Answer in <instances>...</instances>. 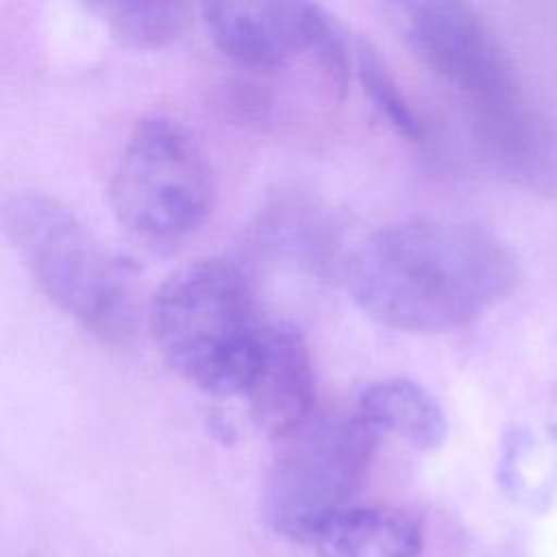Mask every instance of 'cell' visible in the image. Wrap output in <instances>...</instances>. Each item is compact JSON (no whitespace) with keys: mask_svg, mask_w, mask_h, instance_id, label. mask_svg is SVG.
<instances>
[{"mask_svg":"<svg viewBox=\"0 0 557 557\" xmlns=\"http://www.w3.org/2000/svg\"><path fill=\"white\" fill-rule=\"evenodd\" d=\"M344 283L361 311L407 333L457 329L518 283V263L494 233L453 220L387 224L348 255Z\"/></svg>","mask_w":557,"mask_h":557,"instance_id":"cell-1","label":"cell"},{"mask_svg":"<svg viewBox=\"0 0 557 557\" xmlns=\"http://www.w3.org/2000/svg\"><path fill=\"white\" fill-rule=\"evenodd\" d=\"M152 339L165 363L213 396H242L265 324L242 272L218 259L168 276L148 309Z\"/></svg>","mask_w":557,"mask_h":557,"instance_id":"cell-2","label":"cell"},{"mask_svg":"<svg viewBox=\"0 0 557 557\" xmlns=\"http://www.w3.org/2000/svg\"><path fill=\"white\" fill-rule=\"evenodd\" d=\"M4 231L41 294L98 342L137 329L135 289L120 259L61 200L28 191L4 207Z\"/></svg>","mask_w":557,"mask_h":557,"instance_id":"cell-3","label":"cell"},{"mask_svg":"<svg viewBox=\"0 0 557 557\" xmlns=\"http://www.w3.org/2000/svg\"><path fill=\"white\" fill-rule=\"evenodd\" d=\"M213 172L196 135L161 113L139 117L109 178L115 220L148 244H176L211 213Z\"/></svg>","mask_w":557,"mask_h":557,"instance_id":"cell-4","label":"cell"},{"mask_svg":"<svg viewBox=\"0 0 557 557\" xmlns=\"http://www.w3.org/2000/svg\"><path fill=\"white\" fill-rule=\"evenodd\" d=\"M376 431L357 413L315 416L281 442L265 490L272 529L296 542L318 535L350 505L374 448Z\"/></svg>","mask_w":557,"mask_h":557,"instance_id":"cell-5","label":"cell"},{"mask_svg":"<svg viewBox=\"0 0 557 557\" xmlns=\"http://www.w3.org/2000/svg\"><path fill=\"white\" fill-rule=\"evenodd\" d=\"M405 20L411 48L466 98L472 117L524 98L511 59L472 7L413 2L405 7Z\"/></svg>","mask_w":557,"mask_h":557,"instance_id":"cell-6","label":"cell"},{"mask_svg":"<svg viewBox=\"0 0 557 557\" xmlns=\"http://www.w3.org/2000/svg\"><path fill=\"white\" fill-rule=\"evenodd\" d=\"M218 50L246 70L272 72L296 57L318 59L339 28L309 2H207L200 7Z\"/></svg>","mask_w":557,"mask_h":557,"instance_id":"cell-7","label":"cell"},{"mask_svg":"<svg viewBox=\"0 0 557 557\" xmlns=\"http://www.w3.org/2000/svg\"><path fill=\"white\" fill-rule=\"evenodd\" d=\"M242 396L248 400L257 429L278 442L318 416L313 359L298 329L289 324H265Z\"/></svg>","mask_w":557,"mask_h":557,"instance_id":"cell-8","label":"cell"},{"mask_svg":"<svg viewBox=\"0 0 557 557\" xmlns=\"http://www.w3.org/2000/svg\"><path fill=\"white\" fill-rule=\"evenodd\" d=\"M485 157L524 189L557 194V131L520 98L494 113L472 120Z\"/></svg>","mask_w":557,"mask_h":557,"instance_id":"cell-9","label":"cell"},{"mask_svg":"<svg viewBox=\"0 0 557 557\" xmlns=\"http://www.w3.org/2000/svg\"><path fill=\"white\" fill-rule=\"evenodd\" d=\"M318 557H420L422 527L389 505L348 507L313 542Z\"/></svg>","mask_w":557,"mask_h":557,"instance_id":"cell-10","label":"cell"},{"mask_svg":"<svg viewBox=\"0 0 557 557\" xmlns=\"http://www.w3.org/2000/svg\"><path fill=\"white\" fill-rule=\"evenodd\" d=\"M357 413L376 433H392L420 450L437 448L448 433L446 416L437 400L420 383L405 376H389L368 385L359 396Z\"/></svg>","mask_w":557,"mask_h":557,"instance_id":"cell-11","label":"cell"},{"mask_svg":"<svg viewBox=\"0 0 557 557\" xmlns=\"http://www.w3.org/2000/svg\"><path fill=\"white\" fill-rule=\"evenodd\" d=\"M111 37L133 50L172 44L189 26L191 9L183 2H100L91 7Z\"/></svg>","mask_w":557,"mask_h":557,"instance_id":"cell-12","label":"cell"},{"mask_svg":"<svg viewBox=\"0 0 557 557\" xmlns=\"http://www.w3.org/2000/svg\"><path fill=\"white\" fill-rule=\"evenodd\" d=\"M357 74L363 85L366 96L379 115L411 144L426 141V124L416 107L409 102L405 91L398 87L394 74L381 61V57L368 46L359 48L357 54Z\"/></svg>","mask_w":557,"mask_h":557,"instance_id":"cell-13","label":"cell"}]
</instances>
